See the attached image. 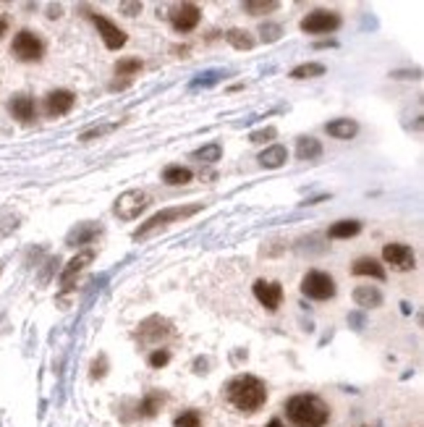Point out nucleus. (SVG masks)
Returning a JSON list of instances; mask_svg holds the SVG:
<instances>
[{
    "label": "nucleus",
    "mask_w": 424,
    "mask_h": 427,
    "mask_svg": "<svg viewBox=\"0 0 424 427\" xmlns=\"http://www.w3.org/2000/svg\"><path fill=\"white\" fill-rule=\"evenodd\" d=\"M336 280L330 273L322 270H309L304 278H301V294L306 299H315V301H327V299L336 297Z\"/></svg>",
    "instance_id": "obj_4"
},
{
    "label": "nucleus",
    "mask_w": 424,
    "mask_h": 427,
    "mask_svg": "<svg viewBox=\"0 0 424 427\" xmlns=\"http://www.w3.org/2000/svg\"><path fill=\"white\" fill-rule=\"evenodd\" d=\"M121 13L123 16H137V13H142V3H121Z\"/></svg>",
    "instance_id": "obj_37"
},
{
    "label": "nucleus",
    "mask_w": 424,
    "mask_h": 427,
    "mask_svg": "<svg viewBox=\"0 0 424 427\" xmlns=\"http://www.w3.org/2000/svg\"><path fill=\"white\" fill-rule=\"evenodd\" d=\"M149 205V194L142 189H128L123 191L118 199H116V208H113V212H116V218L118 220H134L139 218L142 212H144V208Z\"/></svg>",
    "instance_id": "obj_6"
},
{
    "label": "nucleus",
    "mask_w": 424,
    "mask_h": 427,
    "mask_svg": "<svg viewBox=\"0 0 424 427\" xmlns=\"http://www.w3.org/2000/svg\"><path fill=\"white\" fill-rule=\"evenodd\" d=\"M241 8L247 16H267V13H275L280 8V3L278 0H247Z\"/></svg>",
    "instance_id": "obj_25"
},
{
    "label": "nucleus",
    "mask_w": 424,
    "mask_h": 427,
    "mask_svg": "<svg viewBox=\"0 0 424 427\" xmlns=\"http://www.w3.org/2000/svg\"><path fill=\"white\" fill-rule=\"evenodd\" d=\"M6 32H8V19H6V16H0V37H3Z\"/></svg>",
    "instance_id": "obj_38"
},
{
    "label": "nucleus",
    "mask_w": 424,
    "mask_h": 427,
    "mask_svg": "<svg viewBox=\"0 0 424 427\" xmlns=\"http://www.w3.org/2000/svg\"><path fill=\"white\" fill-rule=\"evenodd\" d=\"M419 76H422V71L419 69H414V71H393V74H390V79H419Z\"/></svg>",
    "instance_id": "obj_36"
},
{
    "label": "nucleus",
    "mask_w": 424,
    "mask_h": 427,
    "mask_svg": "<svg viewBox=\"0 0 424 427\" xmlns=\"http://www.w3.org/2000/svg\"><path fill=\"white\" fill-rule=\"evenodd\" d=\"M327 137L333 140H354L359 134V123L354 118H336V121H327Z\"/></svg>",
    "instance_id": "obj_18"
},
{
    "label": "nucleus",
    "mask_w": 424,
    "mask_h": 427,
    "mask_svg": "<svg viewBox=\"0 0 424 427\" xmlns=\"http://www.w3.org/2000/svg\"><path fill=\"white\" fill-rule=\"evenodd\" d=\"M354 301L362 309H377L383 304V294H380V288H375V286H356Z\"/></svg>",
    "instance_id": "obj_21"
},
{
    "label": "nucleus",
    "mask_w": 424,
    "mask_h": 427,
    "mask_svg": "<svg viewBox=\"0 0 424 427\" xmlns=\"http://www.w3.org/2000/svg\"><path fill=\"white\" fill-rule=\"evenodd\" d=\"M191 179H194V173H191V168H186V165H168V168L163 170V181H165L168 187H184V184H189Z\"/></svg>",
    "instance_id": "obj_24"
},
{
    "label": "nucleus",
    "mask_w": 424,
    "mask_h": 427,
    "mask_svg": "<svg viewBox=\"0 0 424 427\" xmlns=\"http://www.w3.org/2000/svg\"><path fill=\"white\" fill-rule=\"evenodd\" d=\"M89 16V21L97 27L100 37H102V42H105V48L108 50H121L123 45H126V32L121 29L116 21H110L105 13H97V11H84Z\"/></svg>",
    "instance_id": "obj_7"
},
{
    "label": "nucleus",
    "mask_w": 424,
    "mask_h": 427,
    "mask_svg": "<svg viewBox=\"0 0 424 427\" xmlns=\"http://www.w3.org/2000/svg\"><path fill=\"white\" fill-rule=\"evenodd\" d=\"M8 108H11V113H13V118L21 121V123H29V121H34V113H37V108H34V100H32L29 95H13Z\"/></svg>",
    "instance_id": "obj_17"
},
{
    "label": "nucleus",
    "mask_w": 424,
    "mask_h": 427,
    "mask_svg": "<svg viewBox=\"0 0 424 427\" xmlns=\"http://www.w3.org/2000/svg\"><path fill=\"white\" fill-rule=\"evenodd\" d=\"M194 158L202 160V163H217V160L223 158V144L220 142H210L205 147H199L194 152Z\"/></svg>",
    "instance_id": "obj_29"
},
{
    "label": "nucleus",
    "mask_w": 424,
    "mask_h": 427,
    "mask_svg": "<svg viewBox=\"0 0 424 427\" xmlns=\"http://www.w3.org/2000/svg\"><path fill=\"white\" fill-rule=\"evenodd\" d=\"M383 259L395 270H414V265H416L414 252H411L409 244H385Z\"/></svg>",
    "instance_id": "obj_13"
},
{
    "label": "nucleus",
    "mask_w": 424,
    "mask_h": 427,
    "mask_svg": "<svg viewBox=\"0 0 424 427\" xmlns=\"http://www.w3.org/2000/svg\"><path fill=\"white\" fill-rule=\"evenodd\" d=\"M265 427H286V425H283V422H280V419H270V422H267Z\"/></svg>",
    "instance_id": "obj_40"
},
{
    "label": "nucleus",
    "mask_w": 424,
    "mask_h": 427,
    "mask_svg": "<svg viewBox=\"0 0 424 427\" xmlns=\"http://www.w3.org/2000/svg\"><path fill=\"white\" fill-rule=\"evenodd\" d=\"M226 42L231 45V48H236V50H252V48H254V37H252L247 29H236V27L226 32Z\"/></svg>",
    "instance_id": "obj_26"
},
{
    "label": "nucleus",
    "mask_w": 424,
    "mask_h": 427,
    "mask_svg": "<svg viewBox=\"0 0 424 427\" xmlns=\"http://www.w3.org/2000/svg\"><path fill=\"white\" fill-rule=\"evenodd\" d=\"M100 233H102V226H100V223H79L74 231H69L66 244H69V247H89Z\"/></svg>",
    "instance_id": "obj_15"
},
{
    "label": "nucleus",
    "mask_w": 424,
    "mask_h": 427,
    "mask_svg": "<svg viewBox=\"0 0 424 427\" xmlns=\"http://www.w3.org/2000/svg\"><path fill=\"white\" fill-rule=\"evenodd\" d=\"M199 21H202V11L199 6L194 3H181L176 8L170 11V27L181 34H189V32H194L199 27Z\"/></svg>",
    "instance_id": "obj_10"
},
{
    "label": "nucleus",
    "mask_w": 424,
    "mask_h": 427,
    "mask_svg": "<svg viewBox=\"0 0 424 427\" xmlns=\"http://www.w3.org/2000/svg\"><path fill=\"white\" fill-rule=\"evenodd\" d=\"M170 362V351L168 348H155V351H152V354H149L147 357V365L149 367H165V365H168Z\"/></svg>",
    "instance_id": "obj_32"
},
{
    "label": "nucleus",
    "mask_w": 424,
    "mask_h": 427,
    "mask_svg": "<svg viewBox=\"0 0 424 427\" xmlns=\"http://www.w3.org/2000/svg\"><path fill=\"white\" fill-rule=\"evenodd\" d=\"M325 66L322 63H301L296 69H291V79H317V76H322L325 74Z\"/></svg>",
    "instance_id": "obj_28"
},
{
    "label": "nucleus",
    "mask_w": 424,
    "mask_h": 427,
    "mask_svg": "<svg viewBox=\"0 0 424 427\" xmlns=\"http://www.w3.org/2000/svg\"><path fill=\"white\" fill-rule=\"evenodd\" d=\"M113 71H116V76H118V79H126V84H131V79L142 71V60L139 58H121Z\"/></svg>",
    "instance_id": "obj_27"
},
{
    "label": "nucleus",
    "mask_w": 424,
    "mask_h": 427,
    "mask_svg": "<svg viewBox=\"0 0 424 427\" xmlns=\"http://www.w3.org/2000/svg\"><path fill=\"white\" fill-rule=\"evenodd\" d=\"M336 29H341V13H336V11L317 8L301 19V32H306V34H327V32Z\"/></svg>",
    "instance_id": "obj_8"
},
{
    "label": "nucleus",
    "mask_w": 424,
    "mask_h": 427,
    "mask_svg": "<svg viewBox=\"0 0 424 427\" xmlns=\"http://www.w3.org/2000/svg\"><path fill=\"white\" fill-rule=\"evenodd\" d=\"M163 404H165V393L163 391H149L147 396L142 398V404H139V417H155L160 409H163Z\"/></svg>",
    "instance_id": "obj_22"
},
{
    "label": "nucleus",
    "mask_w": 424,
    "mask_h": 427,
    "mask_svg": "<svg viewBox=\"0 0 424 427\" xmlns=\"http://www.w3.org/2000/svg\"><path fill=\"white\" fill-rule=\"evenodd\" d=\"M170 336H173V325L165 318H158V315L147 318L137 328V338L142 344H158V341H165Z\"/></svg>",
    "instance_id": "obj_11"
},
{
    "label": "nucleus",
    "mask_w": 424,
    "mask_h": 427,
    "mask_svg": "<svg viewBox=\"0 0 424 427\" xmlns=\"http://www.w3.org/2000/svg\"><path fill=\"white\" fill-rule=\"evenodd\" d=\"M254 297H257V301H259V304H262L265 309L275 312V309L280 307V301H283V286H280L278 280L259 278L254 283Z\"/></svg>",
    "instance_id": "obj_12"
},
{
    "label": "nucleus",
    "mask_w": 424,
    "mask_h": 427,
    "mask_svg": "<svg viewBox=\"0 0 424 427\" xmlns=\"http://www.w3.org/2000/svg\"><path fill=\"white\" fill-rule=\"evenodd\" d=\"M11 53L19 60L34 63V60H42V55H45V42L40 40V34H34L29 29H21L13 37V42H11Z\"/></svg>",
    "instance_id": "obj_5"
},
{
    "label": "nucleus",
    "mask_w": 424,
    "mask_h": 427,
    "mask_svg": "<svg viewBox=\"0 0 424 427\" xmlns=\"http://www.w3.org/2000/svg\"><path fill=\"white\" fill-rule=\"evenodd\" d=\"M275 137H278L275 126H265V129L259 131H252V134H249V142H252V144H265V142H273Z\"/></svg>",
    "instance_id": "obj_31"
},
{
    "label": "nucleus",
    "mask_w": 424,
    "mask_h": 427,
    "mask_svg": "<svg viewBox=\"0 0 424 427\" xmlns=\"http://www.w3.org/2000/svg\"><path fill=\"white\" fill-rule=\"evenodd\" d=\"M108 131H113V126H97V129L84 131L79 140H81V142H89V140H95V137H102V134H108Z\"/></svg>",
    "instance_id": "obj_35"
},
{
    "label": "nucleus",
    "mask_w": 424,
    "mask_h": 427,
    "mask_svg": "<svg viewBox=\"0 0 424 427\" xmlns=\"http://www.w3.org/2000/svg\"><path fill=\"white\" fill-rule=\"evenodd\" d=\"M173 425H176V427H202V414H199V412H194V409L181 412V414L173 419Z\"/></svg>",
    "instance_id": "obj_30"
},
{
    "label": "nucleus",
    "mask_w": 424,
    "mask_h": 427,
    "mask_svg": "<svg viewBox=\"0 0 424 427\" xmlns=\"http://www.w3.org/2000/svg\"><path fill=\"white\" fill-rule=\"evenodd\" d=\"M95 257H97V249L95 247H87V249H81V252H76V257L71 259L69 265L63 268V273H60V291H63V294H66V291H74L76 276H79L81 270L87 268Z\"/></svg>",
    "instance_id": "obj_9"
},
{
    "label": "nucleus",
    "mask_w": 424,
    "mask_h": 427,
    "mask_svg": "<svg viewBox=\"0 0 424 427\" xmlns=\"http://www.w3.org/2000/svg\"><path fill=\"white\" fill-rule=\"evenodd\" d=\"M351 273L354 276H372V278L377 280H385V268H383V262H377L375 257H359L354 259V265H351Z\"/></svg>",
    "instance_id": "obj_19"
},
{
    "label": "nucleus",
    "mask_w": 424,
    "mask_h": 427,
    "mask_svg": "<svg viewBox=\"0 0 424 427\" xmlns=\"http://www.w3.org/2000/svg\"><path fill=\"white\" fill-rule=\"evenodd\" d=\"M105 370H108V357H105V354H100V357L95 359V365H92V378L95 380L105 378Z\"/></svg>",
    "instance_id": "obj_34"
},
{
    "label": "nucleus",
    "mask_w": 424,
    "mask_h": 427,
    "mask_svg": "<svg viewBox=\"0 0 424 427\" xmlns=\"http://www.w3.org/2000/svg\"><path fill=\"white\" fill-rule=\"evenodd\" d=\"M259 165L267 170H278L283 168L288 163V149L283 147V144H270V147H265L262 152H259Z\"/></svg>",
    "instance_id": "obj_16"
},
{
    "label": "nucleus",
    "mask_w": 424,
    "mask_h": 427,
    "mask_svg": "<svg viewBox=\"0 0 424 427\" xmlns=\"http://www.w3.org/2000/svg\"><path fill=\"white\" fill-rule=\"evenodd\" d=\"M315 48H317V50H322V48H336V42H333V40H330V42H317Z\"/></svg>",
    "instance_id": "obj_39"
},
{
    "label": "nucleus",
    "mask_w": 424,
    "mask_h": 427,
    "mask_svg": "<svg viewBox=\"0 0 424 427\" xmlns=\"http://www.w3.org/2000/svg\"><path fill=\"white\" fill-rule=\"evenodd\" d=\"M205 210V205L202 202H189V205H178V208H165V210H160V212H155L152 218L142 226V229L134 231V241H139V238H147L152 236L155 231L160 229H168L170 223H176V220H186L191 218V215H197V212H202Z\"/></svg>",
    "instance_id": "obj_3"
},
{
    "label": "nucleus",
    "mask_w": 424,
    "mask_h": 427,
    "mask_svg": "<svg viewBox=\"0 0 424 427\" xmlns=\"http://www.w3.org/2000/svg\"><path fill=\"white\" fill-rule=\"evenodd\" d=\"M296 158L301 160V163H312V160L322 158V142H317L315 137H299Z\"/></svg>",
    "instance_id": "obj_20"
},
{
    "label": "nucleus",
    "mask_w": 424,
    "mask_h": 427,
    "mask_svg": "<svg viewBox=\"0 0 424 427\" xmlns=\"http://www.w3.org/2000/svg\"><path fill=\"white\" fill-rule=\"evenodd\" d=\"M286 417L296 427H325L330 422V407L315 393H296L286 401Z\"/></svg>",
    "instance_id": "obj_1"
},
{
    "label": "nucleus",
    "mask_w": 424,
    "mask_h": 427,
    "mask_svg": "<svg viewBox=\"0 0 424 427\" xmlns=\"http://www.w3.org/2000/svg\"><path fill=\"white\" fill-rule=\"evenodd\" d=\"M362 233V220H338L327 229V236L330 238H354Z\"/></svg>",
    "instance_id": "obj_23"
},
{
    "label": "nucleus",
    "mask_w": 424,
    "mask_h": 427,
    "mask_svg": "<svg viewBox=\"0 0 424 427\" xmlns=\"http://www.w3.org/2000/svg\"><path fill=\"white\" fill-rule=\"evenodd\" d=\"M74 105H76V95L71 90H53L45 97V113H48L50 118L66 116V113H71Z\"/></svg>",
    "instance_id": "obj_14"
},
{
    "label": "nucleus",
    "mask_w": 424,
    "mask_h": 427,
    "mask_svg": "<svg viewBox=\"0 0 424 427\" xmlns=\"http://www.w3.org/2000/svg\"><path fill=\"white\" fill-rule=\"evenodd\" d=\"M226 396L238 412L254 414V412H259L267 404V386L259 378H254V375H238V378L228 383Z\"/></svg>",
    "instance_id": "obj_2"
},
{
    "label": "nucleus",
    "mask_w": 424,
    "mask_h": 427,
    "mask_svg": "<svg viewBox=\"0 0 424 427\" xmlns=\"http://www.w3.org/2000/svg\"><path fill=\"white\" fill-rule=\"evenodd\" d=\"M259 34H262V40L265 42H275L278 37L283 34V29H280V24H270V21H267V24L259 27Z\"/></svg>",
    "instance_id": "obj_33"
}]
</instances>
